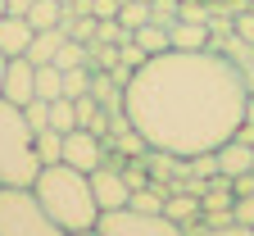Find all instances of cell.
Segmentation results:
<instances>
[{"label": "cell", "instance_id": "1", "mask_svg": "<svg viewBox=\"0 0 254 236\" xmlns=\"http://www.w3.org/2000/svg\"><path fill=\"white\" fill-rule=\"evenodd\" d=\"M245 100V73L222 50H164L132 69L123 109L154 150L190 159L236 137Z\"/></svg>", "mask_w": 254, "mask_h": 236}, {"label": "cell", "instance_id": "2", "mask_svg": "<svg viewBox=\"0 0 254 236\" xmlns=\"http://www.w3.org/2000/svg\"><path fill=\"white\" fill-rule=\"evenodd\" d=\"M32 195L41 200V209L64 227V232H82L95 227L100 218V205L91 195V173H77L73 163H41L37 182H32Z\"/></svg>", "mask_w": 254, "mask_h": 236}, {"label": "cell", "instance_id": "3", "mask_svg": "<svg viewBox=\"0 0 254 236\" xmlns=\"http://www.w3.org/2000/svg\"><path fill=\"white\" fill-rule=\"evenodd\" d=\"M41 173L37 132L27 127L23 109L0 95V186H32Z\"/></svg>", "mask_w": 254, "mask_h": 236}, {"label": "cell", "instance_id": "4", "mask_svg": "<svg viewBox=\"0 0 254 236\" xmlns=\"http://www.w3.org/2000/svg\"><path fill=\"white\" fill-rule=\"evenodd\" d=\"M0 236H68L32 195V186H0Z\"/></svg>", "mask_w": 254, "mask_h": 236}, {"label": "cell", "instance_id": "5", "mask_svg": "<svg viewBox=\"0 0 254 236\" xmlns=\"http://www.w3.org/2000/svg\"><path fill=\"white\" fill-rule=\"evenodd\" d=\"M95 227H100L105 236H186L168 214H141V209H132V205H123V209H100Z\"/></svg>", "mask_w": 254, "mask_h": 236}, {"label": "cell", "instance_id": "6", "mask_svg": "<svg viewBox=\"0 0 254 236\" xmlns=\"http://www.w3.org/2000/svg\"><path fill=\"white\" fill-rule=\"evenodd\" d=\"M109 155L114 150H105V141L95 132H86V127L64 132V163H73L77 173H95L100 163H109Z\"/></svg>", "mask_w": 254, "mask_h": 236}, {"label": "cell", "instance_id": "7", "mask_svg": "<svg viewBox=\"0 0 254 236\" xmlns=\"http://www.w3.org/2000/svg\"><path fill=\"white\" fill-rule=\"evenodd\" d=\"M91 195H95V205H100V209H123L127 200H132V186L123 182V168L100 163L91 173Z\"/></svg>", "mask_w": 254, "mask_h": 236}, {"label": "cell", "instance_id": "8", "mask_svg": "<svg viewBox=\"0 0 254 236\" xmlns=\"http://www.w3.org/2000/svg\"><path fill=\"white\" fill-rule=\"evenodd\" d=\"M0 95L9 100V105H27L32 95H37V64H32L27 55L9 59V69H5V82H0Z\"/></svg>", "mask_w": 254, "mask_h": 236}, {"label": "cell", "instance_id": "9", "mask_svg": "<svg viewBox=\"0 0 254 236\" xmlns=\"http://www.w3.org/2000/svg\"><path fill=\"white\" fill-rule=\"evenodd\" d=\"M32 37H37V27H32L27 18H18V14H0V50H5L9 59L27 55Z\"/></svg>", "mask_w": 254, "mask_h": 236}, {"label": "cell", "instance_id": "10", "mask_svg": "<svg viewBox=\"0 0 254 236\" xmlns=\"http://www.w3.org/2000/svg\"><path fill=\"white\" fill-rule=\"evenodd\" d=\"M213 155H218V173H227V177H241L254 168V146H245L241 137H227Z\"/></svg>", "mask_w": 254, "mask_h": 236}, {"label": "cell", "instance_id": "11", "mask_svg": "<svg viewBox=\"0 0 254 236\" xmlns=\"http://www.w3.org/2000/svg\"><path fill=\"white\" fill-rule=\"evenodd\" d=\"M164 214L186 232V227H195V223L204 218V205H200V195H190V191H177V186H173V195L164 200Z\"/></svg>", "mask_w": 254, "mask_h": 236}, {"label": "cell", "instance_id": "12", "mask_svg": "<svg viewBox=\"0 0 254 236\" xmlns=\"http://www.w3.org/2000/svg\"><path fill=\"white\" fill-rule=\"evenodd\" d=\"M132 41H136V50L145 55V59H154V55H164V50H173V37H168V27L164 23H141L136 32H132Z\"/></svg>", "mask_w": 254, "mask_h": 236}, {"label": "cell", "instance_id": "13", "mask_svg": "<svg viewBox=\"0 0 254 236\" xmlns=\"http://www.w3.org/2000/svg\"><path fill=\"white\" fill-rule=\"evenodd\" d=\"M173 37V50H209V23H190V18H177L168 27Z\"/></svg>", "mask_w": 254, "mask_h": 236}, {"label": "cell", "instance_id": "14", "mask_svg": "<svg viewBox=\"0 0 254 236\" xmlns=\"http://www.w3.org/2000/svg\"><path fill=\"white\" fill-rule=\"evenodd\" d=\"M68 41V32L64 27H41L37 37H32V46H27V59L32 64H55V50Z\"/></svg>", "mask_w": 254, "mask_h": 236}, {"label": "cell", "instance_id": "15", "mask_svg": "<svg viewBox=\"0 0 254 236\" xmlns=\"http://www.w3.org/2000/svg\"><path fill=\"white\" fill-rule=\"evenodd\" d=\"M27 23L32 27H59L64 23V5H59V0H32V9H27Z\"/></svg>", "mask_w": 254, "mask_h": 236}, {"label": "cell", "instance_id": "16", "mask_svg": "<svg viewBox=\"0 0 254 236\" xmlns=\"http://www.w3.org/2000/svg\"><path fill=\"white\" fill-rule=\"evenodd\" d=\"M82 64L91 69V50H86L82 41H73V37L55 50V69H64V73H68V69H82Z\"/></svg>", "mask_w": 254, "mask_h": 236}, {"label": "cell", "instance_id": "17", "mask_svg": "<svg viewBox=\"0 0 254 236\" xmlns=\"http://www.w3.org/2000/svg\"><path fill=\"white\" fill-rule=\"evenodd\" d=\"M37 95L41 100H59L64 95V69H55V64H37Z\"/></svg>", "mask_w": 254, "mask_h": 236}, {"label": "cell", "instance_id": "18", "mask_svg": "<svg viewBox=\"0 0 254 236\" xmlns=\"http://www.w3.org/2000/svg\"><path fill=\"white\" fill-rule=\"evenodd\" d=\"M37 159L41 163H59L64 159V132H55V127H41L37 132Z\"/></svg>", "mask_w": 254, "mask_h": 236}, {"label": "cell", "instance_id": "19", "mask_svg": "<svg viewBox=\"0 0 254 236\" xmlns=\"http://www.w3.org/2000/svg\"><path fill=\"white\" fill-rule=\"evenodd\" d=\"M186 236H254V227L245 223H195V227H186Z\"/></svg>", "mask_w": 254, "mask_h": 236}, {"label": "cell", "instance_id": "20", "mask_svg": "<svg viewBox=\"0 0 254 236\" xmlns=\"http://www.w3.org/2000/svg\"><path fill=\"white\" fill-rule=\"evenodd\" d=\"M118 23L127 32H136L141 23H150V0H123L118 5Z\"/></svg>", "mask_w": 254, "mask_h": 236}, {"label": "cell", "instance_id": "21", "mask_svg": "<svg viewBox=\"0 0 254 236\" xmlns=\"http://www.w3.org/2000/svg\"><path fill=\"white\" fill-rule=\"evenodd\" d=\"M50 127H55V132H73V127H77V109H73L68 95L50 100Z\"/></svg>", "mask_w": 254, "mask_h": 236}, {"label": "cell", "instance_id": "22", "mask_svg": "<svg viewBox=\"0 0 254 236\" xmlns=\"http://www.w3.org/2000/svg\"><path fill=\"white\" fill-rule=\"evenodd\" d=\"M86 91H91V69H86V64L64 73V95H68V100H77V95H86Z\"/></svg>", "mask_w": 254, "mask_h": 236}, {"label": "cell", "instance_id": "23", "mask_svg": "<svg viewBox=\"0 0 254 236\" xmlns=\"http://www.w3.org/2000/svg\"><path fill=\"white\" fill-rule=\"evenodd\" d=\"M132 209H141V214H164V195H159L154 186H141V191H132V200H127Z\"/></svg>", "mask_w": 254, "mask_h": 236}, {"label": "cell", "instance_id": "24", "mask_svg": "<svg viewBox=\"0 0 254 236\" xmlns=\"http://www.w3.org/2000/svg\"><path fill=\"white\" fill-rule=\"evenodd\" d=\"M232 218H236V223H245V227H254V191L232 200Z\"/></svg>", "mask_w": 254, "mask_h": 236}, {"label": "cell", "instance_id": "25", "mask_svg": "<svg viewBox=\"0 0 254 236\" xmlns=\"http://www.w3.org/2000/svg\"><path fill=\"white\" fill-rule=\"evenodd\" d=\"M232 32H236V37H241V41H245V46L254 50V9H250V14H236Z\"/></svg>", "mask_w": 254, "mask_h": 236}, {"label": "cell", "instance_id": "26", "mask_svg": "<svg viewBox=\"0 0 254 236\" xmlns=\"http://www.w3.org/2000/svg\"><path fill=\"white\" fill-rule=\"evenodd\" d=\"M118 5H123V0H91V14L105 23V18H118Z\"/></svg>", "mask_w": 254, "mask_h": 236}, {"label": "cell", "instance_id": "27", "mask_svg": "<svg viewBox=\"0 0 254 236\" xmlns=\"http://www.w3.org/2000/svg\"><path fill=\"white\" fill-rule=\"evenodd\" d=\"M27 9H32V0H5V14H18V18H27Z\"/></svg>", "mask_w": 254, "mask_h": 236}, {"label": "cell", "instance_id": "28", "mask_svg": "<svg viewBox=\"0 0 254 236\" xmlns=\"http://www.w3.org/2000/svg\"><path fill=\"white\" fill-rule=\"evenodd\" d=\"M182 18H190V23H209V14H204L200 5H186V9H182Z\"/></svg>", "mask_w": 254, "mask_h": 236}, {"label": "cell", "instance_id": "29", "mask_svg": "<svg viewBox=\"0 0 254 236\" xmlns=\"http://www.w3.org/2000/svg\"><path fill=\"white\" fill-rule=\"evenodd\" d=\"M241 123H250V127H254V91H250V100H245V118H241Z\"/></svg>", "mask_w": 254, "mask_h": 236}, {"label": "cell", "instance_id": "30", "mask_svg": "<svg viewBox=\"0 0 254 236\" xmlns=\"http://www.w3.org/2000/svg\"><path fill=\"white\" fill-rule=\"evenodd\" d=\"M68 236H105L100 227H82V232H68Z\"/></svg>", "mask_w": 254, "mask_h": 236}, {"label": "cell", "instance_id": "31", "mask_svg": "<svg viewBox=\"0 0 254 236\" xmlns=\"http://www.w3.org/2000/svg\"><path fill=\"white\" fill-rule=\"evenodd\" d=\"M5 69H9V55L0 50V82H5Z\"/></svg>", "mask_w": 254, "mask_h": 236}, {"label": "cell", "instance_id": "32", "mask_svg": "<svg viewBox=\"0 0 254 236\" xmlns=\"http://www.w3.org/2000/svg\"><path fill=\"white\" fill-rule=\"evenodd\" d=\"M59 5H64V9H68V5H73V0H59Z\"/></svg>", "mask_w": 254, "mask_h": 236}, {"label": "cell", "instance_id": "33", "mask_svg": "<svg viewBox=\"0 0 254 236\" xmlns=\"http://www.w3.org/2000/svg\"><path fill=\"white\" fill-rule=\"evenodd\" d=\"M0 14H5V0H0Z\"/></svg>", "mask_w": 254, "mask_h": 236}]
</instances>
